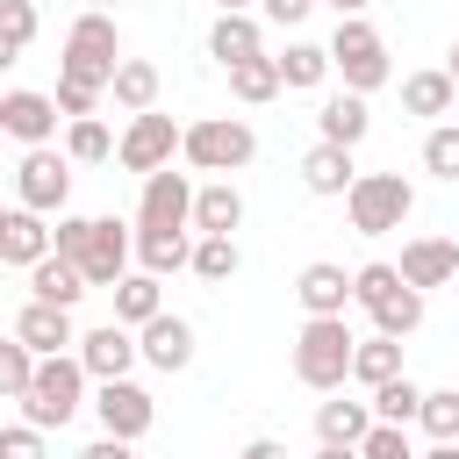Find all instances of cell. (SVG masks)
Returning <instances> with one entry per match:
<instances>
[{"instance_id": "cell-42", "label": "cell", "mask_w": 459, "mask_h": 459, "mask_svg": "<svg viewBox=\"0 0 459 459\" xmlns=\"http://www.w3.org/2000/svg\"><path fill=\"white\" fill-rule=\"evenodd\" d=\"M36 29H43L36 0H0V36H7L14 50H29V43H36Z\"/></svg>"}, {"instance_id": "cell-40", "label": "cell", "mask_w": 459, "mask_h": 459, "mask_svg": "<svg viewBox=\"0 0 459 459\" xmlns=\"http://www.w3.org/2000/svg\"><path fill=\"white\" fill-rule=\"evenodd\" d=\"M0 459H50V430H36L29 416L0 423Z\"/></svg>"}, {"instance_id": "cell-46", "label": "cell", "mask_w": 459, "mask_h": 459, "mask_svg": "<svg viewBox=\"0 0 459 459\" xmlns=\"http://www.w3.org/2000/svg\"><path fill=\"white\" fill-rule=\"evenodd\" d=\"M79 459H136V445H129V437H108V430H100V437H93V445H86Z\"/></svg>"}, {"instance_id": "cell-5", "label": "cell", "mask_w": 459, "mask_h": 459, "mask_svg": "<svg viewBox=\"0 0 459 459\" xmlns=\"http://www.w3.org/2000/svg\"><path fill=\"white\" fill-rule=\"evenodd\" d=\"M330 72L351 86V93H380L394 79V57H387V36L366 22V14H344L330 29Z\"/></svg>"}, {"instance_id": "cell-11", "label": "cell", "mask_w": 459, "mask_h": 459, "mask_svg": "<svg viewBox=\"0 0 459 459\" xmlns=\"http://www.w3.org/2000/svg\"><path fill=\"white\" fill-rule=\"evenodd\" d=\"M129 265H136V230H129V222H115V215H93V244L79 251L86 287H115Z\"/></svg>"}, {"instance_id": "cell-14", "label": "cell", "mask_w": 459, "mask_h": 459, "mask_svg": "<svg viewBox=\"0 0 459 459\" xmlns=\"http://www.w3.org/2000/svg\"><path fill=\"white\" fill-rule=\"evenodd\" d=\"M136 351H143V366H158V373H186L201 344H194V323H186V316L158 308V316L136 330Z\"/></svg>"}, {"instance_id": "cell-51", "label": "cell", "mask_w": 459, "mask_h": 459, "mask_svg": "<svg viewBox=\"0 0 459 459\" xmlns=\"http://www.w3.org/2000/svg\"><path fill=\"white\" fill-rule=\"evenodd\" d=\"M416 459H459V445H430V452H416Z\"/></svg>"}, {"instance_id": "cell-35", "label": "cell", "mask_w": 459, "mask_h": 459, "mask_svg": "<svg viewBox=\"0 0 459 459\" xmlns=\"http://www.w3.org/2000/svg\"><path fill=\"white\" fill-rule=\"evenodd\" d=\"M65 158H72V165H108V158H115L108 122H100V115H79V122L65 129Z\"/></svg>"}, {"instance_id": "cell-24", "label": "cell", "mask_w": 459, "mask_h": 459, "mask_svg": "<svg viewBox=\"0 0 459 459\" xmlns=\"http://www.w3.org/2000/svg\"><path fill=\"white\" fill-rule=\"evenodd\" d=\"M366 430H373V402H351L344 387L316 402V445H359Z\"/></svg>"}, {"instance_id": "cell-19", "label": "cell", "mask_w": 459, "mask_h": 459, "mask_svg": "<svg viewBox=\"0 0 459 459\" xmlns=\"http://www.w3.org/2000/svg\"><path fill=\"white\" fill-rule=\"evenodd\" d=\"M294 301H301V316H344L351 308V273L330 265V258H316V265H301Z\"/></svg>"}, {"instance_id": "cell-9", "label": "cell", "mask_w": 459, "mask_h": 459, "mask_svg": "<svg viewBox=\"0 0 459 459\" xmlns=\"http://www.w3.org/2000/svg\"><path fill=\"white\" fill-rule=\"evenodd\" d=\"M172 158H179V122L158 115V108L129 115V129L115 136V165H122V172H158V165H172Z\"/></svg>"}, {"instance_id": "cell-37", "label": "cell", "mask_w": 459, "mask_h": 459, "mask_svg": "<svg viewBox=\"0 0 459 459\" xmlns=\"http://www.w3.org/2000/svg\"><path fill=\"white\" fill-rule=\"evenodd\" d=\"M373 330H380V337H416V330H423V287H402L394 301H380V308H373Z\"/></svg>"}, {"instance_id": "cell-54", "label": "cell", "mask_w": 459, "mask_h": 459, "mask_svg": "<svg viewBox=\"0 0 459 459\" xmlns=\"http://www.w3.org/2000/svg\"><path fill=\"white\" fill-rule=\"evenodd\" d=\"M7 215H14V208H0V237H7Z\"/></svg>"}, {"instance_id": "cell-20", "label": "cell", "mask_w": 459, "mask_h": 459, "mask_svg": "<svg viewBox=\"0 0 459 459\" xmlns=\"http://www.w3.org/2000/svg\"><path fill=\"white\" fill-rule=\"evenodd\" d=\"M208 57L230 72V65H244V57H265V22L258 14H215V29H208Z\"/></svg>"}, {"instance_id": "cell-49", "label": "cell", "mask_w": 459, "mask_h": 459, "mask_svg": "<svg viewBox=\"0 0 459 459\" xmlns=\"http://www.w3.org/2000/svg\"><path fill=\"white\" fill-rule=\"evenodd\" d=\"M316 459H359V445H316Z\"/></svg>"}, {"instance_id": "cell-7", "label": "cell", "mask_w": 459, "mask_h": 459, "mask_svg": "<svg viewBox=\"0 0 459 459\" xmlns=\"http://www.w3.org/2000/svg\"><path fill=\"white\" fill-rule=\"evenodd\" d=\"M65 201H72V158H65V151H50V143L22 151V165H14V208L65 215Z\"/></svg>"}, {"instance_id": "cell-53", "label": "cell", "mask_w": 459, "mask_h": 459, "mask_svg": "<svg viewBox=\"0 0 459 459\" xmlns=\"http://www.w3.org/2000/svg\"><path fill=\"white\" fill-rule=\"evenodd\" d=\"M445 72H452V86H459V36H452V57H445Z\"/></svg>"}, {"instance_id": "cell-44", "label": "cell", "mask_w": 459, "mask_h": 459, "mask_svg": "<svg viewBox=\"0 0 459 459\" xmlns=\"http://www.w3.org/2000/svg\"><path fill=\"white\" fill-rule=\"evenodd\" d=\"M316 7H323V0H258V22H273V29H301Z\"/></svg>"}, {"instance_id": "cell-55", "label": "cell", "mask_w": 459, "mask_h": 459, "mask_svg": "<svg viewBox=\"0 0 459 459\" xmlns=\"http://www.w3.org/2000/svg\"><path fill=\"white\" fill-rule=\"evenodd\" d=\"M86 7H115V0H86Z\"/></svg>"}, {"instance_id": "cell-3", "label": "cell", "mask_w": 459, "mask_h": 459, "mask_svg": "<svg viewBox=\"0 0 459 459\" xmlns=\"http://www.w3.org/2000/svg\"><path fill=\"white\" fill-rule=\"evenodd\" d=\"M179 158H186L194 172L230 179V172H244V165L258 158V129H251L244 115H201V122L179 129Z\"/></svg>"}, {"instance_id": "cell-29", "label": "cell", "mask_w": 459, "mask_h": 459, "mask_svg": "<svg viewBox=\"0 0 459 459\" xmlns=\"http://www.w3.org/2000/svg\"><path fill=\"white\" fill-rule=\"evenodd\" d=\"M158 86H165V79H158V65H151V57H122L108 93H115V108H122V115H143V108H158Z\"/></svg>"}, {"instance_id": "cell-52", "label": "cell", "mask_w": 459, "mask_h": 459, "mask_svg": "<svg viewBox=\"0 0 459 459\" xmlns=\"http://www.w3.org/2000/svg\"><path fill=\"white\" fill-rule=\"evenodd\" d=\"M14 57H22V50H14V43H7V36H0V72H7V65H14Z\"/></svg>"}, {"instance_id": "cell-34", "label": "cell", "mask_w": 459, "mask_h": 459, "mask_svg": "<svg viewBox=\"0 0 459 459\" xmlns=\"http://www.w3.org/2000/svg\"><path fill=\"white\" fill-rule=\"evenodd\" d=\"M416 423H423V437H430V445H459V387H423Z\"/></svg>"}, {"instance_id": "cell-4", "label": "cell", "mask_w": 459, "mask_h": 459, "mask_svg": "<svg viewBox=\"0 0 459 459\" xmlns=\"http://www.w3.org/2000/svg\"><path fill=\"white\" fill-rule=\"evenodd\" d=\"M86 366H79V351H50V359H36V380H29V394H22V416L36 423V430H65L79 409H86Z\"/></svg>"}, {"instance_id": "cell-28", "label": "cell", "mask_w": 459, "mask_h": 459, "mask_svg": "<svg viewBox=\"0 0 459 459\" xmlns=\"http://www.w3.org/2000/svg\"><path fill=\"white\" fill-rule=\"evenodd\" d=\"M0 258L7 265H36V258H50V215H36V208H14L7 215V237H0Z\"/></svg>"}, {"instance_id": "cell-25", "label": "cell", "mask_w": 459, "mask_h": 459, "mask_svg": "<svg viewBox=\"0 0 459 459\" xmlns=\"http://www.w3.org/2000/svg\"><path fill=\"white\" fill-rule=\"evenodd\" d=\"M136 265L158 273V280L186 273L194 265V230H136Z\"/></svg>"}, {"instance_id": "cell-10", "label": "cell", "mask_w": 459, "mask_h": 459, "mask_svg": "<svg viewBox=\"0 0 459 459\" xmlns=\"http://www.w3.org/2000/svg\"><path fill=\"white\" fill-rule=\"evenodd\" d=\"M136 230H194V179H186V172H172V165L143 172Z\"/></svg>"}, {"instance_id": "cell-43", "label": "cell", "mask_w": 459, "mask_h": 459, "mask_svg": "<svg viewBox=\"0 0 459 459\" xmlns=\"http://www.w3.org/2000/svg\"><path fill=\"white\" fill-rule=\"evenodd\" d=\"M86 244H93V215H72V208H65V215L50 222V251H65V258H79Z\"/></svg>"}, {"instance_id": "cell-23", "label": "cell", "mask_w": 459, "mask_h": 459, "mask_svg": "<svg viewBox=\"0 0 459 459\" xmlns=\"http://www.w3.org/2000/svg\"><path fill=\"white\" fill-rule=\"evenodd\" d=\"M29 294H36V301H57V308H79V294H93V287H86L79 258L50 251V258H36V265H29Z\"/></svg>"}, {"instance_id": "cell-32", "label": "cell", "mask_w": 459, "mask_h": 459, "mask_svg": "<svg viewBox=\"0 0 459 459\" xmlns=\"http://www.w3.org/2000/svg\"><path fill=\"white\" fill-rule=\"evenodd\" d=\"M237 265H244V251H237V237H194V280H208V287H222V280H237Z\"/></svg>"}, {"instance_id": "cell-27", "label": "cell", "mask_w": 459, "mask_h": 459, "mask_svg": "<svg viewBox=\"0 0 459 459\" xmlns=\"http://www.w3.org/2000/svg\"><path fill=\"white\" fill-rule=\"evenodd\" d=\"M273 65H280V86H287V93H316V86L330 79V43H308V36H294V43H287Z\"/></svg>"}, {"instance_id": "cell-31", "label": "cell", "mask_w": 459, "mask_h": 459, "mask_svg": "<svg viewBox=\"0 0 459 459\" xmlns=\"http://www.w3.org/2000/svg\"><path fill=\"white\" fill-rule=\"evenodd\" d=\"M230 93H237L244 108H265V100H280L287 86H280V65H273V57H244V65H230Z\"/></svg>"}, {"instance_id": "cell-22", "label": "cell", "mask_w": 459, "mask_h": 459, "mask_svg": "<svg viewBox=\"0 0 459 459\" xmlns=\"http://www.w3.org/2000/svg\"><path fill=\"white\" fill-rule=\"evenodd\" d=\"M237 230H244V194H237V179L194 186V237H237Z\"/></svg>"}, {"instance_id": "cell-47", "label": "cell", "mask_w": 459, "mask_h": 459, "mask_svg": "<svg viewBox=\"0 0 459 459\" xmlns=\"http://www.w3.org/2000/svg\"><path fill=\"white\" fill-rule=\"evenodd\" d=\"M237 459H287V445H280V437H251Z\"/></svg>"}, {"instance_id": "cell-18", "label": "cell", "mask_w": 459, "mask_h": 459, "mask_svg": "<svg viewBox=\"0 0 459 459\" xmlns=\"http://www.w3.org/2000/svg\"><path fill=\"white\" fill-rule=\"evenodd\" d=\"M366 129H373V108H366V93H351V86H337V93L316 108V136H323V143L359 151V143H366Z\"/></svg>"}, {"instance_id": "cell-13", "label": "cell", "mask_w": 459, "mask_h": 459, "mask_svg": "<svg viewBox=\"0 0 459 459\" xmlns=\"http://www.w3.org/2000/svg\"><path fill=\"white\" fill-rule=\"evenodd\" d=\"M0 136H14L22 151L50 143V136H57V100L36 93V86H7V93H0Z\"/></svg>"}, {"instance_id": "cell-2", "label": "cell", "mask_w": 459, "mask_h": 459, "mask_svg": "<svg viewBox=\"0 0 459 459\" xmlns=\"http://www.w3.org/2000/svg\"><path fill=\"white\" fill-rule=\"evenodd\" d=\"M351 323L344 316H308L301 330H294V380L308 387V394H337L344 380H351Z\"/></svg>"}, {"instance_id": "cell-21", "label": "cell", "mask_w": 459, "mask_h": 459, "mask_svg": "<svg viewBox=\"0 0 459 459\" xmlns=\"http://www.w3.org/2000/svg\"><path fill=\"white\" fill-rule=\"evenodd\" d=\"M402 115H416V122H445V115H459V86H452V72H445V65L409 72V79H402Z\"/></svg>"}, {"instance_id": "cell-38", "label": "cell", "mask_w": 459, "mask_h": 459, "mask_svg": "<svg viewBox=\"0 0 459 459\" xmlns=\"http://www.w3.org/2000/svg\"><path fill=\"white\" fill-rule=\"evenodd\" d=\"M423 172L459 186V122H430L423 129Z\"/></svg>"}, {"instance_id": "cell-6", "label": "cell", "mask_w": 459, "mask_h": 459, "mask_svg": "<svg viewBox=\"0 0 459 459\" xmlns=\"http://www.w3.org/2000/svg\"><path fill=\"white\" fill-rule=\"evenodd\" d=\"M344 215H351L359 237H387V230H402L416 215V186L402 172H359L351 194H344Z\"/></svg>"}, {"instance_id": "cell-50", "label": "cell", "mask_w": 459, "mask_h": 459, "mask_svg": "<svg viewBox=\"0 0 459 459\" xmlns=\"http://www.w3.org/2000/svg\"><path fill=\"white\" fill-rule=\"evenodd\" d=\"M237 7H244V14H258V0H215V14H237Z\"/></svg>"}, {"instance_id": "cell-41", "label": "cell", "mask_w": 459, "mask_h": 459, "mask_svg": "<svg viewBox=\"0 0 459 459\" xmlns=\"http://www.w3.org/2000/svg\"><path fill=\"white\" fill-rule=\"evenodd\" d=\"M359 459H416V445H409V423H373V430L359 437Z\"/></svg>"}, {"instance_id": "cell-33", "label": "cell", "mask_w": 459, "mask_h": 459, "mask_svg": "<svg viewBox=\"0 0 459 459\" xmlns=\"http://www.w3.org/2000/svg\"><path fill=\"white\" fill-rule=\"evenodd\" d=\"M366 402H373V423H416V409H423V387H416L409 373H394V380H380Z\"/></svg>"}, {"instance_id": "cell-48", "label": "cell", "mask_w": 459, "mask_h": 459, "mask_svg": "<svg viewBox=\"0 0 459 459\" xmlns=\"http://www.w3.org/2000/svg\"><path fill=\"white\" fill-rule=\"evenodd\" d=\"M323 7H330V14H337V22H344V14H366V7H373V0H323Z\"/></svg>"}, {"instance_id": "cell-16", "label": "cell", "mask_w": 459, "mask_h": 459, "mask_svg": "<svg viewBox=\"0 0 459 459\" xmlns=\"http://www.w3.org/2000/svg\"><path fill=\"white\" fill-rule=\"evenodd\" d=\"M351 179H359V165H351L344 143H323V136H316V143L301 151V186H308L316 201H344Z\"/></svg>"}, {"instance_id": "cell-45", "label": "cell", "mask_w": 459, "mask_h": 459, "mask_svg": "<svg viewBox=\"0 0 459 459\" xmlns=\"http://www.w3.org/2000/svg\"><path fill=\"white\" fill-rule=\"evenodd\" d=\"M50 100H57V115H65V122H79V115H93V108H100V93H93V86H72V79H57V93H50Z\"/></svg>"}, {"instance_id": "cell-8", "label": "cell", "mask_w": 459, "mask_h": 459, "mask_svg": "<svg viewBox=\"0 0 459 459\" xmlns=\"http://www.w3.org/2000/svg\"><path fill=\"white\" fill-rule=\"evenodd\" d=\"M86 409L100 416L108 437H129V445L158 423V394H151L143 380H93V402H86Z\"/></svg>"}, {"instance_id": "cell-36", "label": "cell", "mask_w": 459, "mask_h": 459, "mask_svg": "<svg viewBox=\"0 0 459 459\" xmlns=\"http://www.w3.org/2000/svg\"><path fill=\"white\" fill-rule=\"evenodd\" d=\"M402 287H409V280H402V265H387V258H373V265H359V273H351V301H359L366 316H373L380 301H394Z\"/></svg>"}, {"instance_id": "cell-17", "label": "cell", "mask_w": 459, "mask_h": 459, "mask_svg": "<svg viewBox=\"0 0 459 459\" xmlns=\"http://www.w3.org/2000/svg\"><path fill=\"white\" fill-rule=\"evenodd\" d=\"M14 337H22L36 359H50V351H72V344H79V330H72V308H57V301H36V294H29V308L14 316Z\"/></svg>"}, {"instance_id": "cell-1", "label": "cell", "mask_w": 459, "mask_h": 459, "mask_svg": "<svg viewBox=\"0 0 459 459\" xmlns=\"http://www.w3.org/2000/svg\"><path fill=\"white\" fill-rule=\"evenodd\" d=\"M115 65H122V29H115V14H108V7H79V14H72V29H65L57 79L108 93V86H115Z\"/></svg>"}, {"instance_id": "cell-39", "label": "cell", "mask_w": 459, "mask_h": 459, "mask_svg": "<svg viewBox=\"0 0 459 459\" xmlns=\"http://www.w3.org/2000/svg\"><path fill=\"white\" fill-rule=\"evenodd\" d=\"M29 380H36V351L7 330V337H0V394H7V402H22V394H29Z\"/></svg>"}, {"instance_id": "cell-26", "label": "cell", "mask_w": 459, "mask_h": 459, "mask_svg": "<svg viewBox=\"0 0 459 459\" xmlns=\"http://www.w3.org/2000/svg\"><path fill=\"white\" fill-rule=\"evenodd\" d=\"M108 294H115V323H129V330H143V323L165 308V280H158V273H143V265H136V273H122Z\"/></svg>"}, {"instance_id": "cell-12", "label": "cell", "mask_w": 459, "mask_h": 459, "mask_svg": "<svg viewBox=\"0 0 459 459\" xmlns=\"http://www.w3.org/2000/svg\"><path fill=\"white\" fill-rule=\"evenodd\" d=\"M72 351H79V366H86L93 380H129V366L143 359V351H136V330H129V323H115V316H108V323H93V330H79V344H72Z\"/></svg>"}, {"instance_id": "cell-30", "label": "cell", "mask_w": 459, "mask_h": 459, "mask_svg": "<svg viewBox=\"0 0 459 459\" xmlns=\"http://www.w3.org/2000/svg\"><path fill=\"white\" fill-rule=\"evenodd\" d=\"M394 373H402V337H380V330H373V337L351 344V380H359L366 394H373L380 380H394Z\"/></svg>"}, {"instance_id": "cell-15", "label": "cell", "mask_w": 459, "mask_h": 459, "mask_svg": "<svg viewBox=\"0 0 459 459\" xmlns=\"http://www.w3.org/2000/svg\"><path fill=\"white\" fill-rule=\"evenodd\" d=\"M394 265H402L409 287L430 294V287H452V280H459V244H452V237H409Z\"/></svg>"}]
</instances>
